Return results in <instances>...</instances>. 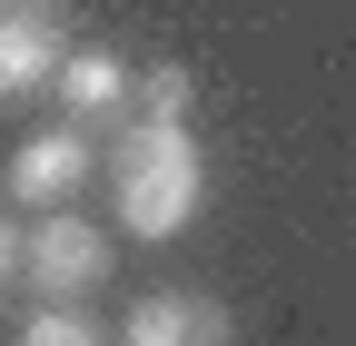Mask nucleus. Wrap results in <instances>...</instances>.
Masks as SVG:
<instances>
[{
	"instance_id": "f257e3e1",
	"label": "nucleus",
	"mask_w": 356,
	"mask_h": 346,
	"mask_svg": "<svg viewBox=\"0 0 356 346\" xmlns=\"http://www.w3.org/2000/svg\"><path fill=\"white\" fill-rule=\"evenodd\" d=\"M99 168H109V218L149 247L198 228V208H208V149H198L188 119H139V109L109 119Z\"/></svg>"
},
{
	"instance_id": "f03ea898",
	"label": "nucleus",
	"mask_w": 356,
	"mask_h": 346,
	"mask_svg": "<svg viewBox=\"0 0 356 346\" xmlns=\"http://www.w3.org/2000/svg\"><path fill=\"white\" fill-rule=\"evenodd\" d=\"M119 247L99 218H79V208H40V218L20 228V287L40 297V307H89V297L109 287Z\"/></svg>"
},
{
	"instance_id": "7ed1b4c3",
	"label": "nucleus",
	"mask_w": 356,
	"mask_h": 346,
	"mask_svg": "<svg viewBox=\"0 0 356 346\" xmlns=\"http://www.w3.org/2000/svg\"><path fill=\"white\" fill-rule=\"evenodd\" d=\"M89 168H99V139H89L79 119L30 129V139L10 149V168H0V198H10V208H70L89 188Z\"/></svg>"
},
{
	"instance_id": "20e7f679",
	"label": "nucleus",
	"mask_w": 356,
	"mask_h": 346,
	"mask_svg": "<svg viewBox=\"0 0 356 346\" xmlns=\"http://www.w3.org/2000/svg\"><path fill=\"white\" fill-rule=\"evenodd\" d=\"M119 346H238V327L208 287H149L119 317Z\"/></svg>"
},
{
	"instance_id": "39448f33",
	"label": "nucleus",
	"mask_w": 356,
	"mask_h": 346,
	"mask_svg": "<svg viewBox=\"0 0 356 346\" xmlns=\"http://www.w3.org/2000/svg\"><path fill=\"white\" fill-rule=\"evenodd\" d=\"M70 60V20L50 0H20V10H0V99H40Z\"/></svg>"
},
{
	"instance_id": "423d86ee",
	"label": "nucleus",
	"mask_w": 356,
	"mask_h": 346,
	"mask_svg": "<svg viewBox=\"0 0 356 346\" xmlns=\"http://www.w3.org/2000/svg\"><path fill=\"white\" fill-rule=\"evenodd\" d=\"M50 90H60V109H70L79 129H109V119H129V90H139V69H129L109 40H89V50H70V60H60V79H50Z\"/></svg>"
},
{
	"instance_id": "0eeeda50",
	"label": "nucleus",
	"mask_w": 356,
	"mask_h": 346,
	"mask_svg": "<svg viewBox=\"0 0 356 346\" xmlns=\"http://www.w3.org/2000/svg\"><path fill=\"white\" fill-rule=\"evenodd\" d=\"M129 109H139V119H188L198 109V69L188 60H149L139 90H129Z\"/></svg>"
},
{
	"instance_id": "6e6552de",
	"label": "nucleus",
	"mask_w": 356,
	"mask_h": 346,
	"mask_svg": "<svg viewBox=\"0 0 356 346\" xmlns=\"http://www.w3.org/2000/svg\"><path fill=\"white\" fill-rule=\"evenodd\" d=\"M20 346H99V317H89V307H30Z\"/></svg>"
},
{
	"instance_id": "1a4fd4ad",
	"label": "nucleus",
	"mask_w": 356,
	"mask_h": 346,
	"mask_svg": "<svg viewBox=\"0 0 356 346\" xmlns=\"http://www.w3.org/2000/svg\"><path fill=\"white\" fill-rule=\"evenodd\" d=\"M10 287H20V208L0 198V297H10Z\"/></svg>"
},
{
	"instance_id": "9d476101",
	"label": "nucleus",
	"mask_w": 356,
	"mask_h": 346,
	"mask_svg": "<svg viewBox=\"0 0 356 346\" xmlns=\"http://www.w3.org/2000/svg\"><path fill=\"white\" fill-rule=\"evenodd\" d=\"M0 10H20V0H0Z\"/></svg>"
}]
</instances>
